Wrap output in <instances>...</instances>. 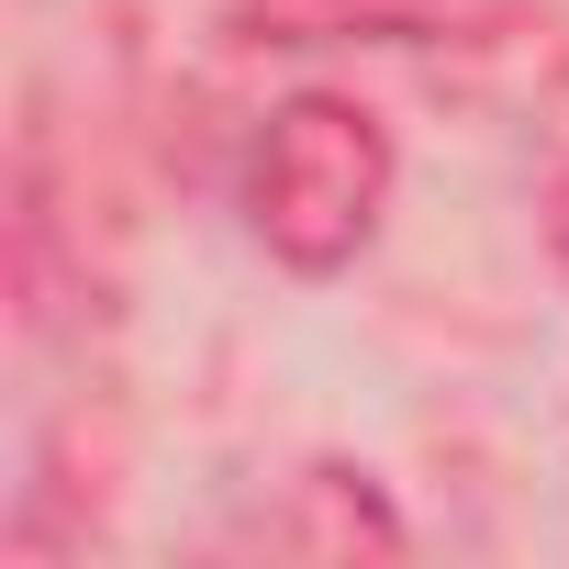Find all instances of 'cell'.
I'll list each match as a JSON object with an SVG mask.
<instances>
[{
  "mask_svg": "<svg viewBox=\"0 0 569 569\" xmlns=\"http://www.w3.org/2000/svg\"><path fill=\"white\" fill-rule=\"evenodd\" d=\"M391 212V123L347 90L279 101L246 157V223L291 279H336Z\"/></svg>",
  "mask_w": 569,
  "mask_h": 569,
  "instance_id": "cell-1",
  "label": "cell"
},
{
  "mask_svg": "<svg viewBox=\"0 0 569 569\" xmlns=\"http://www.w3.org/2000/svg\"><path fill=\"white\" fill-rule=\"evenodd\" d=\"M536 223H547V257H558V268H569V168H558V179H547V201H536Z\"/></svg>",
  "mask_w": 569,
  "mask_h": 569,
  "instance_id": "cell-3",
  "label": "cell"
},
{
  "mask_svg": "<svg viewBox=\"0 0 569 569\" xmlns=\"http://www.w3.org/2000/svg\"><path fill=\"white\" fill-rule=\"evenodd\" d=\"M513 23V0H234L246 46H458Z\"/></svg>",
  "mask_w": 569,
  "mask_h": 569,
  "instance_id": "cell-2",
  "label": "cell"
}]
</instances>
